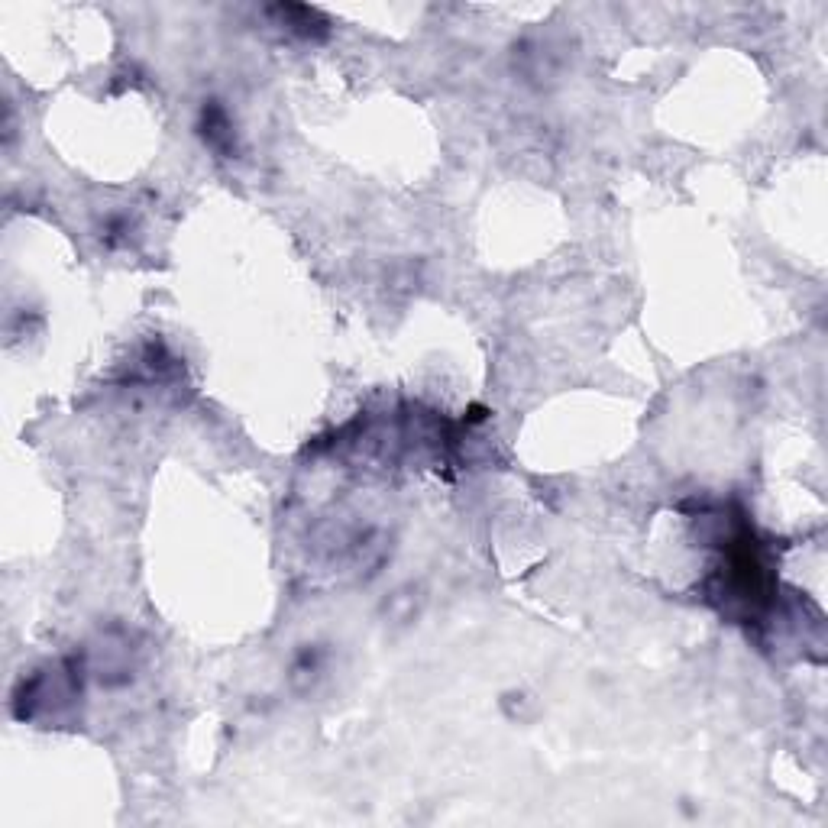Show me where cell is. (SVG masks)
<instances>
[{
	"instance_id": "cell-1",
	"label": "cell",
	"mask_w": 828,
	"mask_h": 828,
	"mask_svg": "<svg viewBox=\"0 0 828 828\" xmlns=\"http://www.w3.org/2000/svg\"><path fill=\"white\" fill-rule=\"evenodd\" d=\"M201 136L204 143L217 149V153H233V123L220 101H204L201 107Z\"/></svg>"
},
{
	"instance_id": "cell-2",
	"label": "cell",
	"mask_w": 828,
	"mask_h": 828,
	"mask_svg": "<svg viewBox=\"0 0 828 828\" xmlns=\"http://www.w3.org/2000/svg\"><path fill=\"white\" fill-rule=\"evenodd\" d=\"M272 13L279 17L288 30H295L298 36H324L327 33V20L317 13L314 7H301V4H282V7H272Z\"/></svg>"
},
{
	"instance_id": "cell-3",
	"label": "cell",
	"mask_w": 828,
	"mask_h": 828,
	"mask_svg": "<svg viewBox=\"0 0 828 828\" xmlns=\"http://www.w3.org/2000/svg\"><path fill=\"white\" fill-rule=\"evenodd\" d=\"M104 243L107 246H120V243H127L130 240V220L127 217H110L107 224H104Z\"/></svg>"
}]
</instances>
